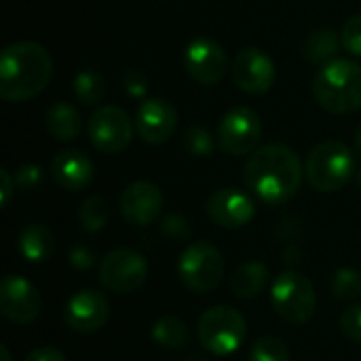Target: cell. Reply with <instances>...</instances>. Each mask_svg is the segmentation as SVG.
Returning a JSON list of instances; mask_svg holds the SVG:
<instances>
[{"label":"cell","instance_id":"6da1fadb","mask_svg":"<svg viewBox=\"0 0 361 361\" xmlns=\"http://www.w3.org/2000/svg\"><path fill=\"white\" fill-rule=\"evenodd\" d=\"M245 186L264 203H283L292 199L302 184L300 157L286 144H267L256 148L243 167Z\"/></svg>","mask_w":361,"mask_h":361},{"label":"cell","instance_id":"7a4b0ae2","mask_svg":"<svg viewBox=\"0 0 361 361\" xmlns=\"http://www.w3.org/2000/svg\"><path fill=\"white\" fill-rule=\"evenodd\" d=\"M53 76L49 51L34 42L21 40L4 47L0 55V97L6 102H27L44 91Z\"/></svg>","mask_w":361,"mask_h":361},{"label":"cell","instance_id":"3957f363","mask_svg":"<svg viewBox=\"0 0 361 361\" xmlns=\"http://www.w3.org/2000/svg\"><path fill=\"white\" fill-rule=\"evenodd\" d=\"M317 104L332 114H349L361 108V66L351 59H332L319 68L313 80Z\"/></svg>","mask_w":361,"mask_h":361},{"label":"cell","instance_id":"277c9868","mask_svg":"<svg viewBox=\"0 0 361 361\" xmlns=\"http://www.w3.org/2000/svg\"><path fill=\"white\" fill-rule=\"evenodd\" d=\"M305 173L315 190L336 192L347 186L355 173L353 152L338 140H326L309 152Z\"/></svg>","mask_w":361,"mask_h":361},{"label":"cell","instance_id":"5b68a950","mask_svg":"<svg viewBox=\"0 0 361 361\" xmlns=\"http://www.w3.org/2000/svg\"><path fill=\"white\" fill-rule=\"evenodd\" d=\"M199 332V341L201 345L214 353V355H231L235 353L245 336H247V324L243 319V315L226 305H218L207 309L197 326Z\"/></svg>","mask_w":361,"mask_h":361},{"label":"cell","instance_id":"8992f818","mask_svg":"<svg viewBox=\"0 0 361 361\" xmlns=\"http://www.w3.org/2000/svg\"><path fill=\"white\" fill-rule=\"evenodd\" d=\"M271 302L275 313L294 326L307 324L317 309V294L313 283L296 273V271H286L281 273L271 288Z\"/></svg>","mask_w":361,"mask_h":361},{"label":"cell","instance_id":"52a82bcc","mask_svg":"<svg viewBox=\"0 0 361 361\" xmlns=\"http://www.w3.org/2000/svg\"><path fill=\"white\" fill-rule=\"evenodd\" d=\"M182 283L195 294L214 292L224 277V256L209 241H197L188 245L178 262Z\"/></svg>","mask_w":361,"mask_h":361},{"label":"cell","instance_id":"ba28073f","mask_svg":"<svg viewBox=\"0 0 361 361\" xmlns=\"http://www.w3.org/2000/svg\"><path fill=\"white\" fill-rule=\"evenodd\" d=\"M148 277V262L135 250H112L99 264V281L114 294H131L144 286Z\"/></svg>","mask_w":361,"mask_h":361},{"label":"cell","instance_id":"9c48e42d","mask_svg":"<svg viewBox=\"0 0 361 361\" xmlns=\"http://www.w3.org/2000/svg\"><path fill=\"white\" fill-rule=\"evenodd\" d=\"M87 133L97 150L106 154H116L131 144L133 121L118 106H102L91 114L87 123Z\"/></svg>","mask_w":361,"mask_h":361},{"label":"cell","instance_id":"30bf717a","mask_svg":"<svg viewBox=\"0 0 361 361\" xmlns=\"http://www.w3.org/2000/svg\"><path fill=\"white\" fill-rule=\"evenodd\" d=\"M260 137L262 123L258 114L247 106L233 108L218 125V146L226 154H250L258 148Z\"/></svg>","mask_w":361,"mask_h":361},{"label":"cell","instance_id":"8fae6325","mask_svg":"<svg viewBox=\"0 0 361 361\" xmlns=\"http://www.w3.org/2000/svg\"><path fill=\"white\" fill-rule=\"evenodd\" d=\"M0 313L17 326L32 324L40 313L38 290L21 275H6L0 281Z\"/></svg>","mask_w":361,"mask_h":361},{"label":"cell","instance_id":"7c38bea8","mask_svg":"<svg viewBox=\"0 0 361 361\" xmlns=\"http://www.w3.org/2000/svg\"><path fill=\"white\" fill-rule=\"evenodd\" d=\"M205 212L216 226L226 228V231H237L254 220L256 205H254V199L245 195L243 190L220 188L207 199Z\"/></svg>","mask_w":361,"mask_h":361},{"label":"cell","instance_id":"4fadbf2b","mask_svg":"<svg viewBox=\"0 0 361 361\" xmlns=\"http://www.w3.org/2000/svg\"><path fill=\"white\" fill-rule=\"evenodd\" d=\"M233 80L250 95L267 93L275 82V63L260 49H243L233 61Z\"/></svg>","mask_w":361,"mask_h":361},{"label":"cell","instance_id":"5bb4252c","mask_svg":"<svg viewBox=\"0 0 361 361\" xmlns=\"http://www.w3.org/2000/svg\"><path fill=\"white\" fill-rule=\"evenodd\" d=\"M121 216L131 226H148L163 212V192L148 180L131 182L121 195Z\"/></svg>","mask_w":361,"mask_h":361},{"label":"cell","instance_id":"9a60e30c","mask_svg":"<svg viewBox=\"0 0 361 361\" xmlns=\"http://www.w3.org/2000/svg\"><path fill=\"white\" fill-rule=\"evenodd\" d=\"M184 66L190 78H195L197 82L216 85L226 72V55L216 40L201 36L188 42L184 51Z\"/></svg>","mask_w":361,"mask_h":361},{"label":"cell","instance_id":"2e32d148","mask_svg":"<svg viewBox=\"0 0 361 361\" xmlns=\"http://www.w3.org/2000/svg\"><path fill=\"white\" fill-rule=\"evenodd\" d=\"M178 127V112L163 97H148L135 112V131L148 144L167 142Z\"/></svg>","mask_w":361,"mask_h":361},{"label":"cell","instance_id":"e0dca14e","mask_svg":"<svg viewBox=\"0 0 361 361\" xmlns=\"http://www.w3.org/2000/svg\"><path fill=\"white\" fill-rule=\"evenodd\" d=\"M110 315V305L106 296L97 290L76 292L66 305V324L70 330L78 334H91L104 328Z\"/></svg>","mask_w":361,"mask_h":361},{"label":"cell","instance_id":"ac0fdd59","mask_svg":"<svg viewBox=\"0 0 361 361\" xmlns=\"http://www.w3.org/2000/svg\"><path fill=\"white\" fill-rule=\"evenodd\" d=\"M51 176L61 188L78 192L93 182L95 169L91 159L80 150H61L51 161Z\"/></svg>","mask_w":361,"mask_h":361},{"label":"cell","instance_id":"d6986e66","mask_svg":"<svg viewBox=\"0 0 361 361\" xmlns=\"http://www.w3.org/2000/svg\"><path fill=\"white\" fill-rule=\"evenodd\" d=\"M269 283V269L262 262H243L231 275V290L237 298H256Z\"/></svg>","mask_w":361,"mask_h":361},{"label":"cell","instance_id":"ffe728a7","mask_svg":"<svg viewBox=\"0 0 361 361\" xmlns=\"http://www.w3.org/2000/svg\"><path fill=\"white\" fill-rule=\"evenodd\" d=\"M82 121L78 110L68 102H57L47 110V131L59 142H72L78 137Z\"/></svg>","mask_w":361,"mask_h":361},{"label":"cell","instance_id":"44dd1931","mask_svg":"<svg viewBox=\"0 0 361 361\" xmlns=\"http://www.w3.org/2000/svg\"><path fill=\"white\" fill-rule=\"evenodd\" d=\"M17 247L25 260L40 264L53 254V235L42 224H27L17 237Z\"/></svg>","mask_w":361,"mask_h":361},{"label":"cell","instance_id":"7402d4cb","mask_svg":"<svg viewBox=\"0 0 361 361\" xmlns=\"http://www.w3.org/2000/svg\"><path fill=\"white\" fill-rule=\"evenodd\" d=\"M152 338L163 349H182L188 343V326L176 315H163L152 326Z\"/></svg>","mask_w":361,"mask_h":361},{"label":"cell","instance_id":"603a6c76","mask_svg":"<svg viewBox=\"0 0 361 361\" xmlns=\"http://www.w3.org/2000/svg\"><path fill=\"white\" fill-rule=\"evenodd\" d=\"M343 44V40H338L336 32L334 30H315L307 36V40L302 42V55L313 61V63H319V61H326L330 59L338 47Z\"/></svg>","mask_w":361,"mask_h":361},{"label":"cell","instance_id":"cb8c5ba5","mask_svg":"<svg viewBox=\"0 0 361 361\" xmlns=\"http://www.w3.org/2000/svg\"><path fill=\"white\" fill-rule=\"evenodd\" d=\"M110 207L104 197H89L78 209V222L87 233H97L108 224Z\"/></svg>","mask_w":361,"mask_h":361},{"label":"cell","instance_id":"d4e9b609","mask_svg":"<svg viewBox=\"0 0 361 361\" xmlns=\"http://www.w3.org/2000/svg\"><path fill=\"white\" fill-rule=\"evenodd\" d=\"M106 93L104 78L93 70H82L74 78V95L82 104H97Z\"/></svg>","mask_w":361,"mask_h":361},{"label":"cell","instance_id":"484cf974","mask_svg":"<svg viewBox=\"0 0 361 361\" xmlns=\"http://www.w3.org/2000/svg\"><path fill=\"white\" fill-rule=\"evenodd\" d=\"M252 361H290L288 345L275 336H262L254 343L250 351Z\"/></svg>","mask_w":361,"mask_h":361},{"label":"cell","instance_id":"4316f807","mask_svg":"<svg viewBox=\"0 0 361 361\" xmlns=\"http://www.w3.org/2000/svg\"><path fill=\"white\" fill-rule=\"evenodd\" d=\"M332 294L338 300H353L361 296V273L355 269H341L332 279Z\"/></svg>","mask_w":361,"mask_h":361},{"label":"cell","instance_id":"83f0119b","mask_svg":"<svg viewBox=\"0 0 361 361\" xmlns=\"http://www.w3.org/2000/svg\"><path fill=\"white\" fill-rule=\"evenodd\" d=\"M184 148L192 157H209L216 148L214 135L205 127H188L184 131Z\"/></svg>","mask_w":361,"mask_h":361},{"label":"cell","instance_id":"f1b7e54d","mask_svg":"<svg viewBox=\"0 0 361 361\" xmlns=\"http://www.w3.org/2000/svg\"><path fill=\"white\" fill-rule=\"evenodd\" d=\"M341 40L349 53L361 57V15L347 19V23L343 25V32H341Z\"/></svg>","mask_w":361,"mask_h":361},{"label":"cell","instance_id":"f546056e","mask_svg":"<svg viewBox=\"0 0 361 361\" xmlns=\"http://www.w3.org/2000/svg\"><path fill=\"white\" fill-rule=\"evenodd\" d=\"M341 330L343 334L353 341V343H361V305H355L351 309H347L341 315Z\"/></svg>","mask_w":361,"mask_h":361},{"label":"cell","instance_id":"4dcf8cb0","mask_svg":"<svg viewBox=\"0 0 361 361\" xmlns=\"http://www.w3.org/2000/svg\"><path fill=\"white\" fill-rule=\"evenodd\" d=\"M40 180H42V171H40V167L38 165H21L19 169H17V173H15V186H19V188H36L38 184H40Z\"/></svg>","mask_w":361,"mask_h":361},{"label":"cell","instance_id":"1f68e13d","mask_svg":"<svg viewBox=\"0 0 361 361\" xmlns=\"http://www.w3.org/2000/svg\"><path fill=\"white\" fill-rule=\"evenodd\" d=\"M163 233L171 239H184L188 237V222L184 216L180 214H169L165 220H163Z\"/></svg>","mask_w":361,"mask_h":361},{"label":"cell","instance_id":"d6a6232c","mask_svg":"<svg viewBox=\"0 0 361 361\" xmlns=\"http://www.w3.org/2000/svg\"><path fill=\"white\" fill-rule=\"evenodd\" d=\"M125 89L129 95H135V97H142L146 93V78L137 72V70H129L125 74Z\"/></svg>","mask_w":361,"mask_h":361},{"label":"cell","instance_id":"836d02e7","mask_svg":"<svg viewBox=\"0 0 361 361\" xmlns=\"http://www.w3.org/2000/svg\"><path fill=\"white\" fill-rule=\"evenodd\" d=\"M70 262H72L74 269L85 271V269H91V267H93L95 258H93V254H91L85 245H76V247H72V252H70Z\"/></svg>","mask_w":361,"mask_h":361},{"label":"cell","instance_id":"e575fe53","mask_svg":"<svg viewBox=\"0 0 361 361\" xmlns=\"http://www.w3.org/2000/svg\"><path fill=\"white\" fill-rule=\"evenodd\" d=\"M23 361H68L66 355L59 351V349H53V347H40V349H34L27 357Z\"/></svg>","mask_w":361,"mask_h":361},{"label":"cell","instance_id":"d590c367","mask_svg":"<svg viewBox=\"0 0 361 361\" xmlns=\"http://www.w3.org/2000/svg\"><path fill=\"white\" fill-rule=\"evenodd\" d=\"M0 178H2V207H6L8 201H11V192H13L15 178H11L8 169H2V171H0Z\"/></svg>","mask_w":361,"mask_h":361},{"label":"cell","instance_id":"8d00e7d4","mask_svg":"<svg viewBox=\"0 0 361 361\" xmlns=\"http://www.w3.org/2000/svg\"><path fill=\"white\" fill-rule=\"evenodd\" d=\"M355 152H357V157L361 159V127L357 129V133H355Z\"/></svg>","mask_w":361,"mask_h":361},{"label":"cell","instance_id":"74e56055","mask_svg":"<svg viewBox=\"0 0 361 361\" xmlns=\"http://www.w3.org/2000/svg\"><path fill=\"white\" fill-rule=\"evenodd\" d=\"M0 353H2V361H13L11 360V353H8V349H6L4 345L0 347Z\"/></svg>","mask_w":361,"mask_h":361},{"label":"cell","instance_id":"f35d334b","mask_svg":"<svg viewBox=\"0 0 361 361\" xmlns=\"http://www.w3.org/2000/svg\"><path fill=\"white\" fill-rule=\"evenodd\" d=\"M357 182H360V188H361V173H360V178H357Z\"/></svg>","mask_w":361,"mask_h":361}]
</instances>
